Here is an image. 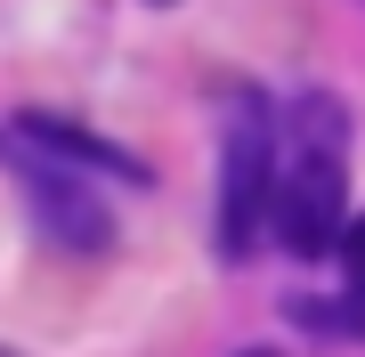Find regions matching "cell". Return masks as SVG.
<instances>
[{"label": "cell", "mask_w": 365, "mask_h": 357, "mask_svg": "<svg viewBox=\"0 0 365 357\" xmlns=\"http://www.w3.org/2000/svg\"><path fill=\"white\" fill-rule=\"evenodd\" d=\"M9 146H33V155L66 162V171H106V179H146V162H130L122 146L90 138L81 122H57V114H16L9 122Z\"/></svg>", "instance_id": "cell-4"}, {"label": "cell", "mask_w": 365, "mask_h": 357, "mask_svg": "<svg viewBox=\"0 0 365 357\" xmlns=\"http://www.w3.org/2000/svg\"><path fill=\"white\" fill-rule=\"evenodd\" d=\"M276 171H284V130L260 98H235L227 106V146H220V252L244 260L252 236L276 212Z\"/></svg>", "instance_id": "cell-2"}, {"label": "cell", "mask_w": 365, "mask_h": 357, "mask_svg": "<svg viewBox=\"0 0 365 357\" xmlns=\"http://www.w3.org/2000/svg\"><path fill=\"white\" fill-rule=\"evenodd\" d=\"M268 227L300 260L341 252V227H349V114L325 90H309L284 122V171H276Z\"/></svg>", "instance_id": "cell-1"}, {"label": "cell", "mask_w": 365, "mask_h": 357, "mask_svg": "<svg viewBox=\"0 0 365 357\" xmlns=\"http://www.w3.org/2000/svg\"><path fill=\"white\" fill-rule=\"evenodd\" d=\"M244 357H276V349H244Z\"/></svg>", "instance_id": "cell-7"}, {"label": "cell", "mask_w": 365, "mask_h": 357, "mask_svg": "<svg viewBox=\"0 0 365 357\" xmlns=\"http://www.w3.org/2000/svg\"><path fill=\"white\" fill-rule=\"evenodd\" d=\"M9 162H16V187H25V212L41 227V244H57V252H106L114 244V219H106V203L90 195L81 171L33 155V146H9Z\"/></svg>", "instance_id": "cell-3"}, {"label": "cell", "mask_w": 365, "mask_h": 357, "mask_svg": "<svg viewBox=\"0 0 365 357\" xmlns=\"http://www.w3.org/2000/svg\"><path fill=\"white\" fill-rule=\"evenodd\" d=\"M292 317L309 333H365V292H349V301H300Z\"/></svg>", "instance_id": "cell-5"}, {"label": "cell", "mask_w": 365, "mask_h": 357, "mask_svg": "<svg viewBox=\"0 0 365 357\" xmlns=\"http://www.w3.org/2000/svg\"><path fill=\"white\" fill-rule=\"evenodd\" d=\"M341 276H349V292H365V212L341 227Z\"/></svg>", "instance_id": "cell-6"}]
</instances>
